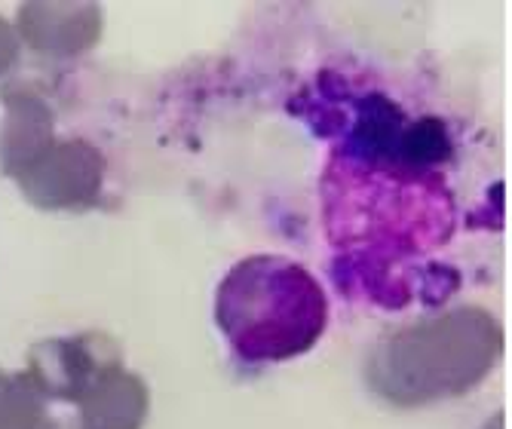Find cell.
<instances>
[{
	"label": "cell",
	"instance_id": "cell-1",
	"mask_svg": "<svg viewBox=\"0 0 512 429\" xmlns=\"http://www.w3.org/2000/svg\"><path fill=\"white\" fill-rule=\"evenodd\" d=\"M436 120L405 126L384 99H371L322 178L329 246L359 270L368 295L384 267L375 301L390 307L393 270L421 273L457 233V194L445 178L448 145ZM356 285V289H359Z\"/></svg>",
	"mask_w": 512,
	"mask_h": 429
},
{
	"label": "cell",
	"instance_id": "cell-2",
	"mask_svg": "<svg viewBox=\"0 0 512 429\" xmlns=\"http://www.w3.org/2000/svg\"><path fill=\"white\" fill-rule=\"evenodd\" d=\"M212 316L240 365H283L322 341L329 295L295 258L249 255L218 282Z\"/></svg>",
	"mask_w": 512,
	"mask_h": 429
}]
</instances>
